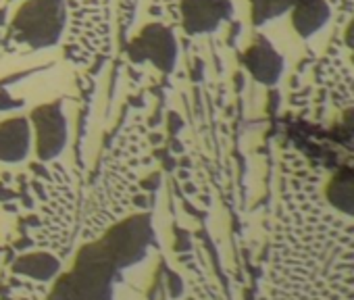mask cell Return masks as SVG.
<instances>
[{"label":"cell","mask_w":354,"mask_h":300,"mask_svg":"<svg viewBox=\"0 0 354 300\" xmlns=\"http://www.w3.org/2000/svg\"><path fill=\"white\" fill-rule=\"evenodd\" d=\"M329 19V7L323 0H300L294 9V28L300 36H310Z\"/></svg>","instance_id":"9"},{"label":"cell","mask_w":354,"mask_h":300,"mask_svg":"<svg viewBox=\"0 0 354 300\" xmlns=\"http://www.w3.org/2000/svg\"><path fill=\"white\" fill-rule=\"evenodd\" d=\"M34 123H36V133H38V155L44 161L57 157L67 140L65 117H63L59 104L40 106L34 113Z\"/></svg>","instance_id":"3"},{"label":"cell","mask_w":354,"mask_h":300,"mask_svg":"<svg viewBox=\"0 0 354 300\" xmlns=\"http://www.w3.org/2000/svg\"><path fill=\"white\" fill-rule=\"evenodd\" d=\"M30 150V127L26 119H9L0 125V159L17 163Z\"/></svg>","instance_id":"6"},{"label":"cell","mask_w":354,"mask_h":300,"mask_svg":"<svg viewBox=\"0 0 354 300\" xmlns=\"http://www.w3.org/2000/svg\"><path fill=\"white\" fill-rule=\"evenodd\" d=\"M148 240V219H129L100 240L115 267H127L142 254Z\"/></svg>","instance_id":"2"},{"label":"cell","mask_w":354,"mask_h":300,"mask_svg":"<svg viewBox=\"0 0 354 300\" xmlns=\"http://www.w3.org/2000/svg\"><path fill=\"white\" fill-rule=\"evenodd\" d=\"M230 0H184V28L190 34H207L230 17Z\"/></svg>","instance_id":"4"},{"label":"cell","mask_w":354,"mask_h":300,"mask_svg":"<svg viewBox=\"0 0 354 300\" xmlns=\"http://www.w3.org/2000/svg\"><path fill=\"white\" fill-rule=\"evenodd\" d=\"M133 57L138 59H150L160 69H171L175 59V42L171 32H167L160 26H152L142 32L138 42L133 44Z\"/></svg>","instance_id":"5"},{"label":"cell","mask_w":354,"mask_h":300,"mask_svg":"<svg viewBox=\"0 0 354 300\" xmlns=\"http://www.w3.org/2000/svg\"><path fill=\"white\" fill-rule=\"evenodd\" d=\"M346 40H348V44L354 48V21H352V26L348 28V36H346Z\"/></svg>","instance_id":"12"},{"label":"cell","mask_w":354,"mask_h":300,"mask_svg":"<svg viewBox=\"0 0 354 300\" xmlns=\"http://www.w3.org/2000/svg\"><path fill=\"white\" fill-rule=\"evenodd\" d=\"M246 65L254 73V77L265 82V84H273L279 77V71H281V59L263 40H261V44H257L254 48L248 50Z\"/></svg>","instance_id":"8"},{"label":"cell","mask_w":354,"mask_h":300,"mask_svg":"<svg viewBox=\"0 0 354 300\" xmlns=\"http://www.w3.org/2000/svg\"><path fill=\"white\" fill-rule=\"evenodd\" d=\"M327 200L329 205L346 215V217H354V167H342L337 169L327 184Z\"/></svg>","instance_id":"7"},{"label":"cell","mask_w":354,"mask_h":300,"mask_svg":"<svg viewBox=\"0 0 354 300\" xmlns=\"http://www.w3.org/2000/svg\"><path fill=\"white\" fill-rule=\"evenodd\" d=\"M63 24V0H34L21 9L15 28L21 34V40L42 48L57 42Z\"/></svg>","instance_id":"1"},{"label":"cell","mask_w":354,"mask_h":300,"mask_svg":"<svg viewBox=\"0 0 354 300\" xmlns=\"http://www.w3.org/2000/svg\"><path fill=\"white\" fill-rule=\"evenodd\" d=\"M59 263L57 259H53L50 254H30V256H24L19 263H17V269L32 275V277H38V279H48L50 275H55Z\"/></svg>","instance_id":"10"},{"label":"cell","mask_w":354,"mask_h":300,"mask_svg":"<svg viewBox=\"0 0 354 300\" xmlns=\"http://www.w3.org/2000/svg\"><path fill=\"white\" fill-rule=\"evenodd\" d=\"M252 3H254L257 21H263V19H269V17L279 15L290 5H298L300 0H252Z\"/></svg>","instance_id":"11"}]
</instances>
